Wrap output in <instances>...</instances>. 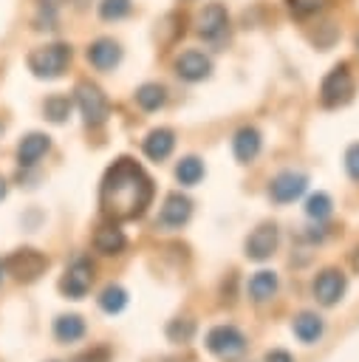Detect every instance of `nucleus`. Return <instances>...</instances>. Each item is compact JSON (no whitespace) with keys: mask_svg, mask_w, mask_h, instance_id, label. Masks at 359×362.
Wrapping results in <instances>:
<instances>
[{"mask_svg":"<svg viewBox=\"0 0 359 362\" xmlns=\"http://www.w3.org/2000/svg\"><path fill=\"white\" fill-rule=\"evenodd\" d=\"M155 184L144 173L141 164H136L127 156H119L102 175L99 184V206L110 221H136L147 212L153 204Z\"/></svg>","mask_w":359,"mask_h":362,"instance_id":"obj_1","label":"nucleus"},{"mask_svg":"<svg viewBox=\"0 0 359 362\" xmlns=\"http://www.w3.org/2000/svg\"><path fill=\"white\" fill-rule=\"evenodd\" d=\"M71 45L65 42H51V45H40L28 54V71L37 76V79H57L68 71L71 65Z\"/></svg>","mask_w":359,"mask_h":362,"instance_id":"obj_2","label":"nucleus"},{"mask_svg":"<svg viewBox=\"0 0 359 362\" xmlns=\"http://www.w3.org/2000/svg\"><path fill=\"white\" fill-rule=\"evenodd\" d=\"M204 345H206V351H209L212 356H218V359H223V362H235V359H240V356L246 354L249 339H246V334H243L240 328H235V325H215V328L206 331Z\"/></svg>","mask_w":359,"mask_h":362,"instance_id":"obj_3","label":"nucleus"},{"mask_svg":"<svg viewBox=\"0 0 359 362\" xmlns=\"http://www.w3.org/2000/svg\"><path fill=\"white\" fill-rule=\"evenodd\" d=\"M353 90H356V82H353V76L348 71V62H339V65H334L322 76V82H319V102L325 107H339V105L351 102Z\"/></svg>","mask_w":359,"mask_h":362,"instance_id":"obj_4","label":"nucleus"},{"mask_svg":"<svg viewBox=\"0 0 359 362\" xmlns=\"http://www.w3.org/2000/svg\"><path fill=\"white\" fill-rule=\"evenodd\" d=\"M73 99H76V107H79L82 122H85L88 127H99V124L107 122V116H110V102H107V96L102 93L99 85H93V82H79L76 90H73Z\"/></svg>","mask_w":359,"mask_h":362,"instance_id":"obj_5","label":"nucleus"},{"mask_svg":"<svg viewBox=\"0 0 359 362\" xmlns=\"http://www.w3.org/2000/svg\"><path fill=\"white\" fill-rule=\"evenodd\" d=\"M3 266H6V272H8L14 280H20V283H34V280H40V277L45 274L48 257H45L42 252L25 246V249L11 252V255L3 260Z\"/></svg>","mask_w":359,"mask_h":362,"instance_id":"obj_6","label":"nucleus"},{"mask_svg":"<svg viewBox=\"0 0 359 362\" xmlns=\"http://www.w3.org/2000/svg\"><path fill=\"white\" fill-rule=\"evenodd\" d=\"M90 286H93V263L88 255H76L59 280V291L68 300H82L90 291Z\"/></svg>","mask_w":359,"mask_h":362,"instance_id":"obj_7","label":"nucleus"},{"mask_svg":"<svg viewBox=\"0 0 359 362\" xmlns=\"http://www.w3.org/2000/svg\"><path fill=\"white\" fill-rule=\"evenodd\" d=\"M311 291H314V300H317L319 305L331 308V305H336V303L345 297V291H348V277H345L339 269L328 266V269H322V272L314 277Z\"/></svg>","mask_w":359,"mask_h":362,"instance_id":"obj_8","label":"nucleus"},{"mask_svg":"<svg viewBox=\"0 0 359 362\" xmlns=\"http://www.w3.org/2000/svg\"><path fill=\"white\" fill-rule=\"evenodd\" d=\"M277 243H280V229H277V223H260L257 229H252V235L246 238V243H243V255L249 257V260H257V263H263V260H269L274 252H277Z\"/></svg>","mask_w":359,"mask_h":362,"instance_id":"obj_9","label":"nucleus"},{"mask_svg":"<svg viewBox=\"0 0 359 362\" xmlns=\"http://www.w3.org/2000/svg\"><path fill=\"white\" fill-rule=\"evenodd\" d=\"M305 189H308V175L305 173H294V170H283L269 181V198L274 204H291Z\"/></svg>","mask_w":359,"mask_h":362,"instance_id":"obj_10","label":"nucleus"},{"mask_svg":"<svg viewBox=\"0 0 359 362\" xmlns=\"http://www.w3.org/2000/svg\"><path fill=\"white\" fill-rule=\"evenodd\" d=\"M189 218H192V201H189L187 195H181V192H170V195L164 198V206H161V212H158L155 226L172 232V229L187 226Z\"/></svg>","mask_w":359,"mask_h":362,"instance_id":"obj_11","label":"nucleus"},{"mask_svg":"<svg viewBox=\"0 0 359 362\" xmlns=\"http://www.w3.org/2000/svg\"><path fill=\"white\" fill-rule=\"evenodd\" d=\"M48 150H51V136L40 133V130H31V133H25V136L20 139V144H17V164H20L23 170H31V167H37V161H40Z\"/></svg>","mask_w":359,"mask_h":362,"instance_id":"obj_12","label":"nucleus"},{"mask_svg":"<svg viewBox=\"0 0 359 362\" xmlns=\"http://www.w3.org/2000/svg\"><path fill=\"white\" fill-rule=\"evenodd\" d=\"M175 74L184 82H201V79H206L212 74V59L204 51H184L175 59Z\"/></svg>","mask_w":359,"mask_h":362,"instance_id":"obj_13","label":"nucleus"},{"mask_svg":"<svg viewBox=\"0 0 359 362\" xmlns=\"http://www.w3.org/2000/svg\"><path fill=\"white\" fill-rule=\"evenodd\" d=\"M88 62L96 68V71H113L119 62H122V48L116 40L110 37H99L88 45Z\"/></svg>","mask_w":359,"mask_h":362,"instance_id":"obj_14","label":"nucleus"},{"mask_svg":"<svg viewBox=\"0 0 359 362\" xmlns=\"http://www.w3.org/2000/svg\"><path fill=\"white\" fill-rule=\"evenodd\" d=\"M260 147H263V136L257 127H240L235 136H232V153L240 164H252L257 156H260Z\"/></svg>","mask_w":359,"mask_h":362,"instance_id":"obj_15","label":"nucleus"},{"mask_svg":"<svg viewBox=\"0 0 359 362\" xmlns=\"http://www.w3.org/2000/svg\"><path fill=\"white\" fill-rule=\"evenodd\" d=\"M226 25H229V14H226V8L220 3H209V6L201 8V14H198V34L204 40H218L226 31Z\"/></svg>","mask_w":359,"mask_h":362,"instance_id":"obj_16","label":"nucleus"},{"mask_svg":"<svg viewBox=\"0 0 359 362\" xmlns=\"http://www.w3.org/2000/svg\"><path fill=\"white\" fill-rule=\"evenodd\" d=\"M172 147H175V133H172L170 127H155V130H150L147 139L141 141L144 156H147L150 161H155V164L164 161V158H170Z\"/></svg>","mask_w":359,"mask_h":362,"instance_id":"obj_17","label":"nucleus"},{"mask_svg":"<svg viewBox=\"0 0 359 362\" xmlns=\"http://www.w3.org/2000/svg\"><path fill=\"white\" fill-rule=\"evenodd\" d=\"M291 331H294V337H297L302 345H314V342L322 339L325 322H322V317L314 314V311H300V314L291 320Z\"/></svg>","mask_w":359,"mask_h":362,"instance_id":"obj_18","label":"nucleus"},{"mask_svg":"<svg viewBox=\"0 0 359 362\" xmlns=\"http://www.w3.org/2000/svg\"><path fill=\"white\" fill-rule=\"evenodd\" d=\"M93 249L113 257V255H122L127 249V235L116 226V223H105L93 232Z\"/></svg>","mask_w":359,"mask_h":362,"instance_id":"obj_19","label":"nucleus"},{"mask_svg":"<svg viewBox=\"0 0 359 362\" xmlns=\"http://www.w3.org/2000/svg\"><path fill=\"white\" fill-rule=\"evenodd\" d=\"M277 288H280V280H277V274L269 272V269L254 272V274L249 277V286H246L252 303H269V300H274Z\"/></svg>","mask_w":359,"mask_h":362,"instance_id":"obj_20","label":"nucleus"},{"mask_svg":"<svg viewBox=\"0 0 359 362\" xmlns=\"http://www.w3.org/2000/svg\"><path fill=\"white\" fill-rule=\"evenodd\" d=\"M54 331V339L62 342V345H71V342H79L85 334H88V325L79 314H59L51 325Z\"/></svg>","mask_w":359,"mask_h":362,"instance_id":"obj_21","label":"nucleus"},{"mask_svg":"<svg viewBox=\"0 0 359 362\" xmlns=\"http://www.w3.org/2000/svg\"><path fill=\"white\" fill-rule=\"evenodd\" d=\"M96 303H99V308H102L105 314H110V317H113V314H122V311L127 308L130 297H127L124 286H119V283H107V286L99 291Z\"/></svg>","mask_w":359,"mask_h":362,"instance_id":"obj_22","label":"nucleus"},{"mask_svg":"<svg viewBox=\"0 0 359 362\" xmlns=\"http://www.w3.org/2000/svg\"><path fill=\"white\" fill-rule=\"evenodd\" d=\"M164 102H167V88L158 85V82H144V85L136 90V105H139L141 110H147V113L164 107Z\"/></svg>","mask_w":359,"mask_h":362,"instance_id":"obj_23","label":"nucleus"},{"mask_svg":"<svg viewBox=\"0 0 359 362\" xmlns=\"http://www.w3.org/2000/svg\"><path fill=\"white\" fill-rule=\"evenodd\" d=\"M175 178H178L181 187H195L204 178V161L198 156H184L175 164Z\"/></svg>","mask_w":359,"mask_h":362,"instance_id":"obj_24","label":"nucleus"},{"mask_svg":"<svg viewBox=\"0 0 359 362\" xmlns=\"http://www.w3.org/2000/svg\"><path fill=\"white\" fill-rule=\"evenodd\" d=\"M195 331H198V325H195V320H189V317H175V320H170L167 328H164V334H167V339H170L172 345H187V342H192Z\"/></svg>","mask_w":359,"mask_h":362,"instance_id":"obj_25","label":"nucleus"},{"mask_svg":"<svg viewBox=\"0 0 359 362\" xmlns=\"http://www.w3.org/2000/svg\"><path fill=\"white\" fill-rule=\"evenodd\" d=\"M71 96H65V93H54V96H48L45 102H42V113H45V119L48 122H54V124H62L68 116H71Z\"/></svg>","mask_w":359,"mask_h":362,"instance_id":"obj_26","label":"nucleus"},{"mask_svg":"<svg viewBox=\"0 0 359 362\" xmlns=\"http://www.w3.org/2000/svg\"><path fill=\"white\" fill-rule=\"evenodd\" d=\"M331 212H334V201H331L328 192H314V195H308V201H305V215H308L311 221L322 223V221L331 218Z\"/></svg>","mask_w":359,"mask_h":362,"instance_id":"obj_27","label":"nucleus"},{"mask_svg":"<svg viewBox=\"0 0 359 362\" xmlns=\"http://www.w3.org/2000/svg\"><path fill=\"white\" fill-rule=\"evenodd\" d=\"M130 8H133L130 0H102L99 3V17L102 20H122V17L130 14Z\"/></svg>","mask_w":359,"mask_h":362,"instance_id":"obj_28","label":"nucleus"},{"mask_svg":"<svg viewBox=\"0 0 359 362\" xmlns=\"http://www.w3.org/2000/svg\"><path fill=\"white\" fill-rule=\"evenodd\" d=\"M286 3H288V11H291L294 17L305 20V17H314L317 11H322L328 0H286Z\"/></svg>","mask_w":359,"mask_h":362,"instance_id":"obj_29","label":"nucleus"},{"mask_svg":"<svg viewBox=\"0 0 359 362\" xmlns=\"http://www.w3.org/2000/svg\"><path fill=\"white\" fill-rule=\"evenodd\" d=\"M113 359V351L107 345H90L88 351L76 354L71 362H110Z\"/></svg>","mask_w":359,"mask_h":362,"instance_id":"obj_30","label":"nucleus"},{"mask_svg":"<svg viewBox=\"0 0 359 362\" xmlns=\"http://www.w3.org/2000/svg\"><path fill=\"white\" fill-rule=\"evenodd\" d=\"M345 170L353 181H359V141L345 150Z\"/></svg>","mask_w":359,"mask_h":362,"instance_id":"obj_31","label":"nucleus"},{"mask_svg":"<svg viewBox=\"0 0 359 362\" xmlns=\"http://www.w3.org/2000/svg\"><path fill=\"white\" fill-rule=\"evenodd\" d=\"M263 362H294V356L288 351H283V348H271V351H266Z\"/></svg>","mask_w":359,"mask_h":362,"instance_id":"obj_32","label":"nucleus"},{"mask_svg":"<svg viewBox=\"0 0 359 362\" xmlns=\"http://www.w3.org/2000/svg\"><path fill=\"white\" fill-rule=\"evenodd\" d=\"M351 266H353V272H359V246H356L353 255H351Z\"/></svg>","mask_w":359,"mask_h":362,"instance_id":"obj_33","label":"nucleus"},{"mask_svg":"<svg viewBox=\"0 0 359 362\" xmlns=\"http://www.w3.org/2000/svg\"><path fill=\"white\" fill-rule=\"evenodd\" d=\"M6 192H8V181H6L3 175H0V201L6 198Z\"/></svg>","mask_w":359,"mask_h":362,"instance_id":"obj_34","label":"nucleus"},{"mask_svg":"<svg viewBox=\"0 0 359 362\" xmlns=\"http://www.w3.org/2000/svg\"><path fill=\"white\" fill-rule=\"evenodd\" d=\"M3 272H6V266H3V260H0V280H3Z\"/></svg>","mask_w":359,"mask_h":362,"instance_id":"obj_35","label":"nucleus"},{"mask_svg":"<svg viewBox=\"0 0 359 362\" xmlns=\"http://www.w3.org/2000/svg\"><path fill=\"white\" fill-rule=\"evenodd\" d=\"M0 133H3V122H0Z\"/></svg>","mask_w":359,"mask_h":362,"instance_id":"obj_36","label":"nucleus"},{"mask_svg":"<svg viewBox=\"0 0 359 362\" xmlns=\"http://www.w3.org/2000/svg\"><path fill=\"white\" fill-rule=\"evenodd\" d=\"M356 48H359V37H356Z\"/></svg>","mask_w":359,"mask_h":362,"instance_id":"obj_37","label":"nucleus"}]
</instances>
